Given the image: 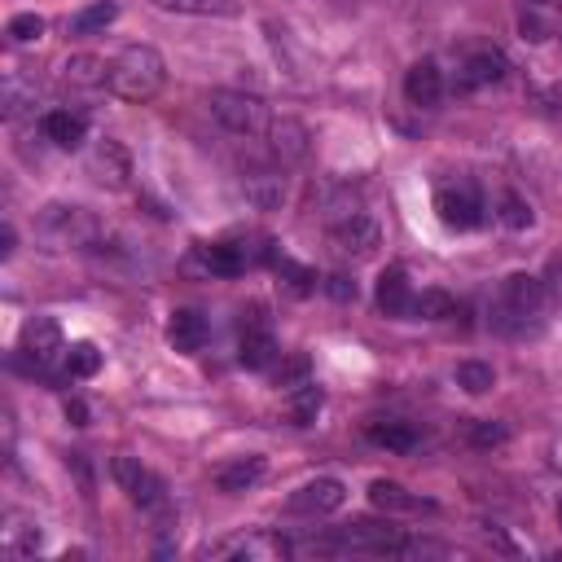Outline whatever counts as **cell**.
<instances>
[{
	"label": "cell",
	"mask_w": 562,
	"mask_h": 562,
	"mask_svg": "<svg viewBox=\"0 0 562 562\" xmlns=\"http://www.w3.org/2000/svg\"><path fill=\"white\" fill-rule=\"evenodd\" d=\"M101 233H105L101 220H97L88 206H79V202H48V206H40L35 220H31V237H35V246L48 250V255L88 250V246L101 241Z\"/></svg>",
	"instance_id": "6da1fadb"
},
{
	"label": "cell",
	"mask_w": 562,
	"mask_h": 562,
	"mask_svg": "<svg viewBox=\"0 0 562 562\" xmlns=\"http://www.w3.org/2000/svg\"><path fill=\"white\" fill-rule=\"evenodd\" d=\"M540 312H544V285L531 272H509L487 307V325L505 338H527L540 329Z\"/></svg>",
	"instance_id": "7a4b0ae2"
},
{
	"label": "cell",
	"mask_w": 562,
	"mask_h": 562,
	"mask_svg": "<svg viewBox=\"0 0 562 562\" xmlns=\"http://www.w3.org/2000/svg\"><path fill=\"white\" fill-rule=\"evenodd\" d=\"M162 83H167V61H162L158 48L127 44V48L114 53V61H110V92L119 101L145 105V101H154L162 92Z\"/></svg>",
	"instance_id": "3957f363"
},
{
	"label": "cell",
	"mask_w": 562,
	"mask_h": 562,
	"mask_svg": "<svg viewBox=\"0 0 562 562\" xmlns=\"http://www.w3.org/2000/svg\"><path fill=\"white\" fill-rule=\"evenodd\" d=\"M408 536L391 522H351V527H338L321 540H312L307 549L312 553H373V558H386V553H404Z\"/></svg>",
	"instance_id": "277c9868"
},
{
	"label": "cell",
	"mask_w": 562,
	"mask_h": 562,
	"mask_svg": "<svg viewBox=\"0 0 562 562\" xmlns=\"http://www.w3.org/2000/svg\"><path fill=\"white\" fill-rule=\"evenodd\" d=\"M206 105H211L215 123L228 127L233 136H268V127L277 119L255 92H237V88H215L206 97Z\"/></svg>",
	"instance_id": "5b68a950"
},
{
	"label": "cell",
	"mask_w": 562,
	"mask_h": 562,
	"mask_svg": "<svg viewBox=\"0 0 562 562\" xmlns=\"http://www.w3.org/2000/svg\"><path fill=\"white\" fill-rule=\"evenodd\" d=\"M435 211H439V220H443L448 228H457V233L483 224V198H479V189H474L470 180L439 184V193H435Z\"/></svg>",
	"instance_id": "8992f818"
},
{
	"label": "cell",
	"mask_w": 562,
	"mask_h": 562,
	"mask_svg": "<svg viewBox=\"0 0 562 562\" xmlns=\"http://www.w3.org/2000/svg\"><path fill=\"white\" fill-rule=\"evenodd\" d=\"M18 351H22L40 373H48L57 360H66V342H61L57 321H53V316H31V321L22 325V334H18Z\"/></svg>",
	"instance_id": "52a82bcc"
},
{
	"label": "cell",
	"mask_w": 562,
	"mask_h": 562,
	"mask_svg": "<svg viewBox=\"0 0 562 562\" xmlns=\"http://www.w3.org/2000/svg\"><path fill=\"white\" fill-rule=\"evenodd\" d=\"M290 553H299V544H290L277 531H246L211 549V558H237V562H281Z\"/></svg>",
	"instance_id": "ba28073f"
},
{
	"label": "cell",
	"mask_w": 562,
	"mask_h": 562,
	"mask_svg": "<svg viewBox=\"0 0 562 562\" xmlns=\"http://www.w3.org/2000/svg\"><path fill=\"white\" fill-rule=\"evenodd\" d=\"M114 479H119V487L140 505V509H167V483L149 470V465H140L136 457H114Z\"/></svg>",
	"instance_id": "9c48e42d"
},
{
	"label": "cell",
	"mask_w": 562,
	"mask_h": 562,
	"mask_svg": "<svg viewBox=\"0 0 562 562\" xmlns=\"http://www.w3.org/2000/svg\"><path fill=\"white\" fill-rule=\"evenodd\" d=\"M88 176L101 189H127L132 184V154H127V145L114 140V136H101L88 149Z\"/></svg>",
	"instance_id": "30bf717a"
},
{
	"label": "cell",
	"mask_w": 562,
	"mask_h": 562,
	"mask_svg": "<svg viewBox=\"0 0 562 562\" xmlns=\"http://www.w3.org/2000/svg\"><path fill=\"white\" fill-rule=\"evenodd\" d=\"M342 501H347V487H342L338 479L321 474V479H307V483H299V487L290 492L285 509H290V514H299V518H325V514L342 509Z\"/></svg>",
	"instance_id": "8fae6325"
},
{
	"label": "cell",
	"mask_w": 562,
	"mask_h": 562,
	"mask_svg": "<svg viewBox=\"0 0 562 562\" xmlns=\"http://www.w3.org/2000/svg\"><path fill=\"white\" fill-rule=\"evenodd\" d=\"M329 246H334L338 255L369 259V255L382 246V228H378L369 215L351 211V215H342V220H334V224H329Z\"/></svg>",
	"instance_id": "7c38bea8"
},
{
	"label": "cell",
	"mask_w": 562,
	"mask_h": 562,
	"mask_svg": "<svg viewBox=\"0 0 562 562\" xmlns=\"http://www.w3.org/2000/svg\"><path fill=\"white\" fill-rule=\"evenodd\" d=\"M509 75V57L501 48H474L461 66H457V79L452 88L457 92H474V88H487V83H501Z\"/></svg>",
	"instance_id": "4fadbf2b"
},
{
	"label": "cell",
	"mask_w": 562,
	"mask_h": 562,
	"mask_svg": "<svg viewBox=\"0 0 562 562\" xmlns=\"http://www.w3.org/2000/svg\"><path fill=\"white\" fill-rule=\"evenodd\" d=\"M404 97H408V105H417V110H435V105L443 101V70H439L430 57L413 61V66L404 70Z\"/></svg>",
	"instance_id": "5bb4252c"
},
{
	"label": "cell",
	"mask_w": 562,
	"mask_h": 562,
	"mask_svg": "<svg viewBox=\"0 0 562 562\" xmlns=\"http://www.w3.org/2000/svg\"><path fill=\"white\" fill-rule=\"evenodd\" d=\"M35 101H40V83H35V75H26V70H9L4 83H0V110H4V119L18 123V119L35 114Z\"/></svg>",
	"instance_id": "9a60e30c"
},
{
	"label": "cell",
	"mask_w": 562,
	"mask_h": 562,
	"mask_svg": "<svg viewBox=\"0 0 562 562\" xmlns=\"http://www.w3.org/2000/svg\"><path fill=\"white\" fill-rule=\"evenodd\" d=\"M263 474H268V461L259 452H246V457H233V461L215 465V487L237 496V492H250L255 483H263Z\"/></svg>",
	"instance_id": "2e32d148"
},
{
	"label": "cell",
	"mask_w": 562,
	"mask_h": 562,
	"mask_svg": "<svg viewBox=\"0 0 562 562\" xmlns=\"http://www.w3.org/2000/svg\"><path fill=\"white\" fill-rule=\"evenodd\" d=\"M268 149H272L281 162H303L307 149H312V136H307V127H303L299 119L281 114V119H272V127H268Z\"/></svg>",
	"instance_id": "e0dca14e"
},
{
	"label": "cell",
	"mask_w": 562,
	"mask_h": 562,
	"mask_svg": "<svg viewBox=\"0 0 562 562\" xmlns=\"http://www.w3.org/2000/svg\"><path fill=\"white\" fill-rule=\"evenodd\" d=\"M378 312H386V316H413V285H408V272L395 268V263L378 277Z\"/></svg>",
	"instance_id": "ac0fdd59"
},
{
	"label": "cell",
	"mask_w": 562,
	"mask_h": 562,
	"mask_svg": "<svg viewBox=\"0 0 562 562\" xmlns=\"http://www.w3.org/2000/svg\"><path fill=\"white\" fill-rule=\"evenodd\" d=\"M369 505L373 509H382V514H422V509H430V501H417L404 483H395V479H373L369 483Z\"/></svg>",
	"instance_id": "d6986e66"
},
{
	"label": "cell",
	"mask_w": 562,
	"mask_h": 562,
	"mask_svg": "<svg viewBox=\"0 0 562 562\" xmlns=\"http://www.w3.org/2000/svg\"><path fill=\"white\" fill-rule=\"evenodd\" d=\"M61 79L75 92H97L101 83H110V66L101 57H92V53H75V57L61 61Z\"/></svg>",
	"instance_id": "ffe728a7"
},
{
	"label": "cell",
	"mask_w": 562,
	"mask_h": 562,
	"mask_svg": "<svg viewBox=\"0 0 562 562\" xmlns=\"http://www.w3.org/2000/svg\"><path fill=\"white\" fill-rule=\"evenodd\" d=\"M40 127H44V140H53L57 149H79L88 140V119L75 110H48Z\"/></svg>",
	"instance_id": "44dd1931"
},
{
	"label": "cell",
	"mask_w": 562,
	"mask_h": 562,
	"mask_svg": "<svg viewBox=\"0 0 562 562\" xmlns=\"http://www.w3.org/2000/svg\"><path fill=\"white\" fill-rule=\"evenodd\" d=\"M206 334H211V329H206V316H202V312H193V307L171 312L167 338H171V347H176V351H202Z\"/></svg>",
	"instance_id": "7402d4cb"
},
{
	"label": "cell",
	"mask_w": 562,
	"mask_h": 562,
	"mask_svg": "<svg viewBox=\"0 0 562 562\" xmlns=\"http://www.w3.org/2000/svg\"><path fill=\"white\" fill-rule=\"evenodd\" d=\"M277 338H272V329H263V325H250V329H241V347H237V360L246 364V369H272L277 364Z\"/></svg>",
	"instance_id": "603a6c76"
},
{
	"label": "cell",
	"mask_w": 562,
	"mask_h": 562,
	"mask_svg": "<svg viewBox=\"0 0 562 562\" xmlns=\"http://www.w3.org/2000/svg\"><path fill=\"white\" fill-rule=\"evenodd\" d=\"M162 13H180V18H237L241 4L237 0H149Z\"/></svg>",
	"instance_id": "cb8c5ba5"
},
{
	"label": "cell",
	"mask_w": 562,
	"mask_h": 562,
	"mask_svg": "<svg viewBox=\"0 0 562 562\" xmlns=\"http://www.w3.org/2000/svg\"><path fill=\"white\" fill-rule=\"evenodd\" d=\"M241 189H246V198H250L259 211H272V206H281V198H285V176H281V171H250V176L241 180Z\"/></svg>",
	"instance_id": "d4e9b609"
},
{
	"label": "cell",
	"mask_w": 562,
	"mask_h": 562,
	"mask_svg": "<svg viewBox=\"0 0 562 562\" xmlns=\"http://www.w3.org/2000/svg\"><path fill=\"white\" fill-rule=\"evenodd\" d=\"M364 435H369V443H378L386 452H413L417 448V430L408 422H369Z\"/></svg>",
	"instance_id": "484cf974"
},
{
	"label": "cell",
	"mask_w": 562,
	"mask_h": 562,
	"mask_svg": "<svg viewBox=\"0 0 562 562\" xmlns=\"http://www.w3.org/2000/svg\"><path fill=\"white\" fill-rule=\"evenodd\" d=\"M452 378H457V386L470 391V395H483V391L496 386V369H492L487 360H457Z\"/></svg>",
	"instance_id": "4316f807"
},
{
	"label": "cell",
	"mask_w": 562,
	"mask_h": 562,
	"mask_svg": "<svg viewBox=\"0 0 562 562\" xmlns=\"http://www.w3.org/2000/svg\"><path fill=\"white\" fill-rule=\"evenodd\" d=\"M114 18H119V0H92L88 9H79L70 18V31L75 35H92V31H105Z\"/></svg>",
	"instance_id": "83f0119b"
},
{
	"label": "cell",
	"mask_w": 562,
	"mask_h": 562,
	"mask_svg": "<svg viewBox=\"0 0 562 562\" xmlns=\"http://www.w3.org/2000/svg\"><path fill=\"white\" fill-rule=\"evenodd\" d=\"M272 268H277V277L285 281L290 294H312V290H316V272L303 268L299 259H290V255H272Z\"/></svg>",
	"instance_id": "f1b7e54d"
},
{
	"label": "cell",
	"mask_w": 562,
	"mask_h": 562,
	"mask_svg": "<svg viewBox=\"0 0 562 562\" xmlns=\"http://www.w3.org/2000/svg\"><path fill=\"white\" fill-rule=\"evenodd\" d=\"M290 417H294V426H312L316 422V413H321V386H312V382H299V386H290Z\"/></svg>",
	"instance_id": "f546056e"
},
{
	"label": "cell",
	"mask_w": 562,
	"mask_h": 562,
	"mask_svg": "<svg viewBox=\"0 0 562 562\" xmlns=\"http://www.w3.org/2000/svg\"><path fill=\"white\" fill-rule=\"evenodd\" d=\"M496 220L505 224V228H531V202L527 198H518L514 189H505L501 198H496Z\"/></svg>",
	"instance_id": "4dcf8cb0"
},
{
	"label": "cell",
	"mask_w": 562,
	"mask_h": 562,
	"mask_svg": "<svg viewBox=\"0 0 562 562\" xmlns=\"http://www.w3.org/2000/svg\"><path fill=\"white\" fill-rule=\"evenodd\" d=\"M61 364H66L70 378H92L101 369V351L92 342H75V347H66V360Z\"/></svg>",
	"instance_id": "1f68e13d"
},
{
	"label": "cell",
	"mask_w": 562,
	"mask_h": 562,
	"mask_svg": "<svg viewBox=\"0 0 562 562\" xmlns=\"http://www.w3.org/2000/svg\"><path fill=\"white\" fill-rule=\"evenodd\" d=\"M413 316L443 321V316H452V299L443 290H422V294H413Z\"/></svg>",
	"instance_id": "d6a6232c"
},
{
	"label": "cell",
	"mask_w": 562,
	"mask_h": 562,
	"mask_svg": "<svg viewBox=\"0 0 562 562\" xmlns=\"http://www.w3.org/2000/svg\"><path fill=\"white\" fill-rule=\"evenodd\" d=\"M4 35H9L13 44H31V40L44 35V18H40V13H13L9 26H4Z\"/></svg>",
	"instance_id": "836d02e7"
},
{
	"label": "cell",
	"mask_w": 562,
	"mask_h": 562,
	"mask_svg": "<svg viewBox=\"0 0 562 562\" xmlns=\"http://www.w3.org/2000/svg\"><path fill=\"white\" fill-rule=\"evenodd\" d=\"M505 439H509V426L505 422H487V417L483 422H470V443L474 448H501Z\"/></svg>",
	"instance_id": "e575fe53"
},
{
	"label": "cell",
	"mask_w": 562,
	"mask_h": 562,
	"mask_svg": "<svg viewBox=\"0 0 562 562\" xmlns=\"http://www.w3.org/2000/svg\"><path fill=\"white\" fill-rule=\"evenodd\" d=\"M272 382L285 386V391L299 386V382H307V356H290L285 364H277V369H272Z\"/></svg>",
	"instance_id": "d590c367"
},
{
	"label": "cell",
	"mask_w": 562,
	"mask_h": 562,
	"mask_svg": "<svg viewBox=\"0 0 562 562\" xmlns=\"http://www.w3.org/2000/svg\"><path fill=\"white\" fill-rule=\"evenodd\" d=\"M325 294H329V299H338V303H351V299L360 294V285H356L351 277L334 272V277H325Z\"/></svg>",
	"instance_id": "8d00e7d4"
},
{
	"label": "cell",
	"mask_w": 562,
	"mask_h": 562,
	"mask_svg": "<svg viewBox=\"0 0 562 562\" xmlns=\"http://www.w3.org/2000/svg\"><path fill=\"white\" fill-rule=\"evenodd\" d=\"M518 26H522V40H536V44H540V40H549V22H544L536 9H527V13L518 18Z\"/></svg>",
	"instance_id": "74e56055"
},
{
	"label": "cell",
	"mask_w": 562,
	"mask_h": 562,
	"mask_svg": "<svg viewBox=\"0 0 562 562\" xmlns=\"http://www.w3.org/2000/svg\"><path fill=\"white\" fill-rule=\"evenodd\" d=\"M66 417H70L75 426H88V404H83V400H66Z\"/></svg>",
	"instance_id": "f35d334b"
},
{
	"label": "cell",
	"mask_w": 562,
	"mask_h": 562,
	"mask_svg": "<svg viewBox=\"0 0 562 562\" xmlns=\"http://www.w3.org/2000/svg\"><path fill=\"white\" fill-rule=\"evenodd\" d=\"M0 255H4V259L13 255V224H4V228H0Z\"/></svg>",
	"instance_id": "ab89813d"
},
{
	"label": "cell",
	"mask_w": 562,
	"mask_h": 562,
	"mask_svg": "<svg viewBox=\"0 0 562 562\" xmlns=\"http://www.w3.org/2000/svg\"><path fill=\"white\" fill-rule=\"evenodd\" d=\"M325 4H334L338 13H351V9H356V0H325Z\"/></svg>",
	"instance_id": "60d3db41"
},
{
	"label": "cell",
	"mask_w": 562,
	"mask_h": 562,
	"mask_svg": "<svg viewBox=\"0 0 562 562\" xmlns=\"http://www.w3.org/2000/svg\"><path fill=\"white\" fill-rule=\"evenodd\" d=\"M536 4H562V0H536Z\"/></svg>",
	"instance_id": "b9f144b4"
},
{
	"label": "cell",
	"mask_w": 562,
	"mask_h": 562,
	"mask_svg": "<svg viewBox=\"0 0 562 562\" xmlns=\"http://www.w3.org/2000/svg\"><path fill=\"white\" fill-rule=\"evenodd\" d=\"M558 518H562V496H558Z\"/></svg>",
	"instance_id": "7bdbcfd3"
}]
</instances>
